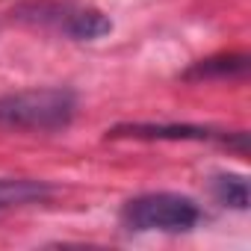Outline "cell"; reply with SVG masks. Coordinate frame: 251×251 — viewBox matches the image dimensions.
<instances>
[{
    "mask_svg": "<svg viewBox=\"0 0 251 251\" xmlns=\"http://www.w3.org/2000/svg\"><path fill=\"white\" fill-rule=\"evenodd\" d=\"M77 115V95L62 86L21 89L0 95V127L53 133L65 130Z\"/></svg>",
    "mask_w": 251,
    "mask_h": 251,
    "instance_id": "cell-1",
    "label": "cell"
},
{
    "mask_svg": "<svg viewBox=\"0 0 251 251\" xmlns=\"http://www.w3.org/2000/svg\"><path fill=\"white\" fill-rule=\"evenodd\" d=\"M121 222L127 230H163L183 233L201 222V207L180 192H145L121 207Z\"/></svg>",
    "mask_w": 251,
    "mask_h": 251,
    "instance_id": "cell-2",
    "label": "cell"
},
{
    "mask_svg": "<svg viewBox=\"0 0 251 251\" xmlns=\"http://www.w3.org/2000/svg\"><path fill=\"white\" fill-rule=\"evenodd\" d=\"M225 133L201 124H154V121H130L115 124L106 130V139H157V142H210Z\"/></svg>",
    "mask_w": 251,
    "mask_h": 251,
    "instance_id": "cell-3",
    "label": "cell"
},
{
    "mask_svg": "<svg viewBox=\"0 0 251 251\" xmlns=\"http://www.w3.org/2000/svg\"><path fill=\"white\" fill-rule=\"evenodd\" d=\"M56 30H62L68 39H77V42H95V39H100V36H106L112 30V21L103 12H98V9L68 6Z\"/></svg>",
    "mask_w": 251,
    "mask_h": 251,
    "instance_id": "cell-4",
    "label": "cell"
},
{
    "mask_svg": "<svg viewBox=\"0 0 251 251\" xmlns=\"http://www.w3.org/2000/svg\"><path fill=\"white\" fill-rule=\"evenodd\" d=\"M248 74V53H216L183 71V80H236Z\"/></svg>",
    "mask_w": 251,
    "mask_h": 251,
    "instance_id": "cell-5",
    "label": "cell"
},
{
    "mask_svg": "<svg viewBox=\"0 0 251 251\" xmlns=\"http://www.w3.org/2000/svg\"><path fill=\"white\" fill-rule=\"evenodd\" d=\"M53 195V186L48 180L36 177H0V210L6 207H24L33 201H45Z\"/></svg>",
    "mask_w": 251,
    "mask_h": 251,
    "instance_id": "cell-6",
    "label": "cell"
},
{
    "mask_svg": "<svg viewBox=\"0 0 251 251\" xmlns=\"http://www.w3.org/2000/svg\"><path fill=\"white\" fill-rule=\"evenodd\" d=\"M213 195L233 210H248V177L233 175V172L216 175L213 177Z\"/></svg>",
    "mask_w": 251,
    "mask_h": 251,
    "instance_id": "cell-7",
    "label": "cell"
}]
</instances>
